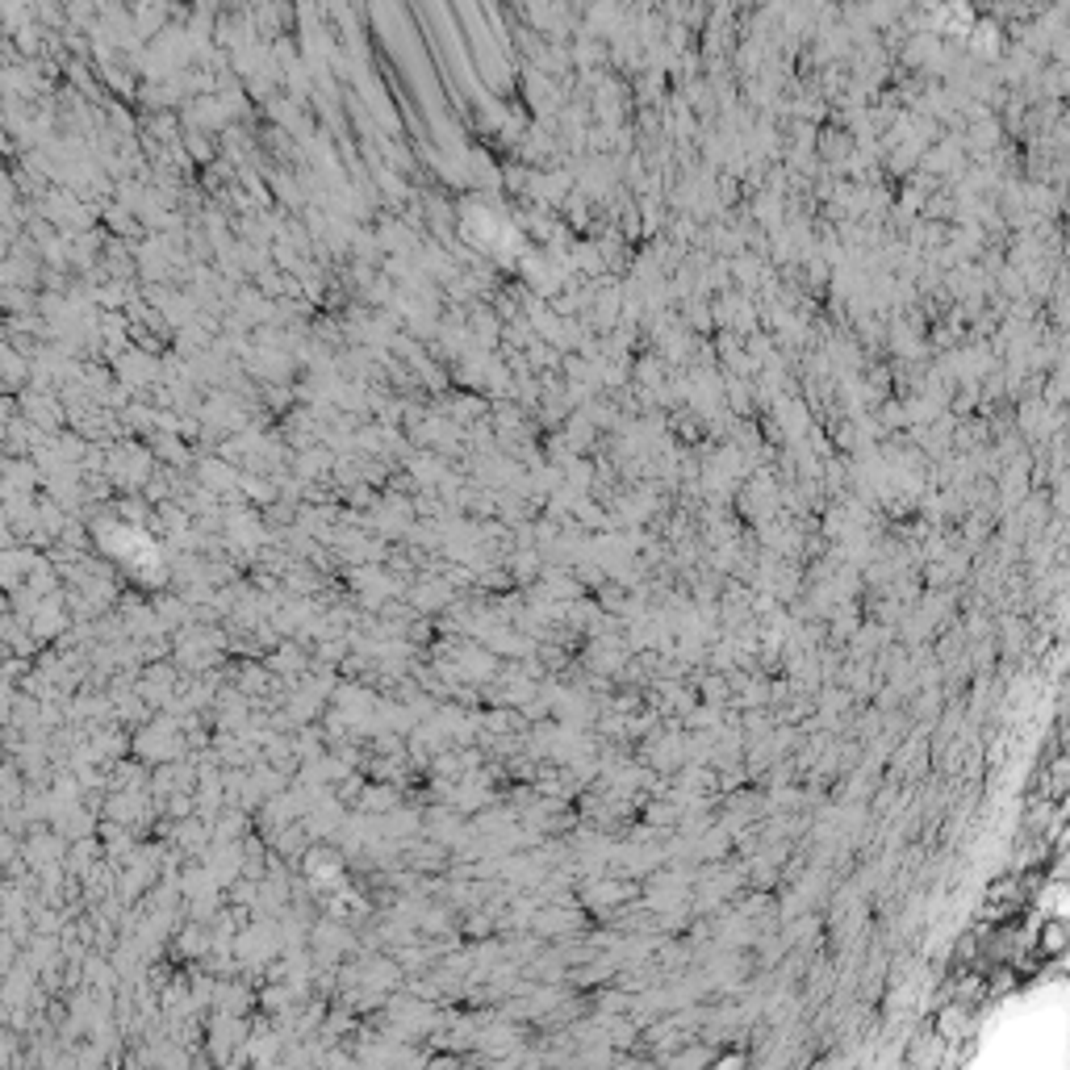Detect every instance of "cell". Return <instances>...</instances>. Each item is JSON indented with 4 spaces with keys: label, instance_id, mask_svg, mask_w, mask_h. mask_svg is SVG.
<instances>
[{
    "label": "cell",
    "instance_id": "1",
    "mask_svg": "<svg viewBox=\"0 0 1070 1070\" xmlns=\"http://www.w3.org/2000/svg\"><path fill=\"white\" fill-rule=\"evenodd\" d=\"M1062 949H1066V920H1062V916H1049L1046 925H1041V933H1037V953H1041V958H1058Z\"/></svg>",
    "mask_w": 1070,
    "mask_h": 1070
},
{
    "label": "cell",
    "instance_id": "2",
    "mask_svg": "<svg viewBox=\"0 0 1070 1070\" xmlns=\"http://www.w3.org/2000/svg\"><path fill=\"white\" fill-rule=\"evenodd\" d=\"M744 1066H749V1058H744V1054H736V1049H728L724 1058L711 1062V1070H744Z\"/></svg>",
    "mask_w": 1070,
    "mask_h": 1070
}]
</instances>
